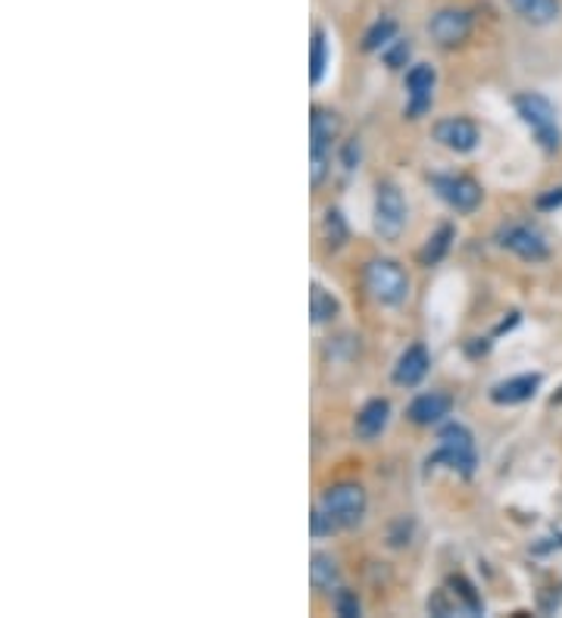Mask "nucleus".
I'll use <instances>...</instances> for the list:
<instances>
[{"label": "nucleus", "instance_id": "obj_1", "mask_svg": "<svg viewBox=\"0 0 562 618\" xmlns=\"http://www.w3.org/2000/svg\"><path fill=\"white\" fill-rule=\"evenodd\" d=\"M363 285H366L368 297L382 307H400L410 297V278L403 272V265L394 260H368L363 269Z\"/></svg>", "mask_w": 562, "mask_h": 618}, {"label": "nucleus", "instance_id": "obj_2", "mask_svg": "<svg viewBox=\"0 0 562 618\" xmlns=\"http://www.w3.org/2000/svg\"><path fill=\"white\" fill-rule=\"evenodd\" d=\"M437 463L450 465L463 478H472V475H476V441H472V431H469L466 425L450 421V425L441 428V435H437V450L429 456V465Z\"/></svg>", "mask_w": 562, "mask_h": 618}, {"label": "nucleus", "instance_id": "obj_3", "mask_svg": "<svg viewBox=\"0 0 562 618\" xmlns=\"http://www.w3.org/2000/svg\"><path fill=\"white\" fill-rule=\"evenodd\" d=\"M516 112L522 116V122L531 129V134L538 138V144H541L543 151H560L562 144V132H560V119H557V110H553V104L543 97V94H535V91H528V94H519L516 100Z\"/></svg>", "mask_w": 562, "mask_h": 618}, {"label": "nucleus", "instance_id": "obj_4", "mask_svg": "<svg viewBox=\"0 0 562 618\" xmlns=\"http://www.w3.org/2000/svg\"><path fill=\"white\" fill-rule=\"evenodd\" d=\"M341 134V116L325 107H313L309 116V178L313 185H323L328 173V159H331V144Z\"/></svg>", "mask_w": 562, "mask_h": 618}, {"label": "nucleus", "instance_id": "obj_5", "mask_svg": "<svg viewBox=\"0 0 562 618\" xmlns=\"http://www.w3.org/2000/svg\"><path fill=\"white\" fill-rule=\"evenodd\" d=\"M319 507L335 519L338 528H356V525L363 522V515H366V507H368L366 490L360 485H353V482L331 485L323 494Z\"/></svg>", "mask_w": 562, "mask_h": 618}, {"label": "nucleus", "instance_id": "obj_6", "mask_svg": "<svg viewBox=\"0 0 562 618\" xmlns=\"http://www.w3.org/2000/svg\"><path fill=\"white\" fill-rule=\"evenodd\" d=\"M375 219V235L382 238V241H397L400 235H403V228H407V200L400 194V188L397 185H382L378 188V194H375V213H372Z\"/></svg>", "mask_w": 562, "mask_h": 618}, {"label": "nucleus", "instance_id": "obj_7", "mask_svg": "<svg viewBox=\"0 0 562 618\" xmlns=\"http://www.w3.org/2000/svg\"><path fill=\"white\" fill-rule=\"evenodd\" d=\"M432 188L456 213H476L481 206V185L469 176H434Z\"/></svg>", "mask_w": 562, "mask_h": 618}, {"label": "nucleus", "instance_id": "obj_8", "mask_svg": "<svg viewBox=\"0 0 562 618\" xmlns=\"http://www.w3.org/2000/svg\"><path fill=\"white\" fill-rule=\"evenodd\" d=\"M497 241L503 250L516 253L525 263H541L550 257V247L543 241V235L535 231L531 225H506V228H500Z\"/></svg>", "mask_w": 562, "mask_h": 618}, {"label": "nucleus", "instance_id": "obj_9", "mask_svg": "<svg viewBox=\"0 0 562 618\" xmlns=\"http://www.w3.org/2000/svg\"><path fill=\"white\" fill-rule=\"evenodd\" d=\"M429 35H432L434 45L459 47L463 41H469V35H472V13L469 10H456V7L437 10L432 23H429Z\"/></svg>", "mask_w": 562, "mask_h": 618}, {"label": "nucleus", "instance_id": "obj_10", "mask_svg": "<svg viewBox=\"0 0 562 618\" xmlns=\"http://www.w3.org/2000/svg\"><path fill=\"white\" fill-rule=\"evenodd\" d=\"M432 134L441 147H447L454 154H472L478 147V141H481L478 126L472 119H466V116H447V119L434 122Z\"/></svg>", "mask_w": 562, "mask_h": 618}, {"label": "nucleus", "instance_id": "obj_11", "mask_svg": "<svg viewBox=\"0 0 562 618\" xmlns=\"http://www.w3.org/2000/svg\"><path fill=\"white\" fill-rule=\"evenodd\" d=\"M434 85H437V72H434L429 63H415V67L407 72V116L410 119H419L425 112L432 110V97H434Z\"/></svg>", "mask_w": 562, "mask_h": 618}, {"label": "nucleus", "instance_id": "obj_12", "mask_svg": "<svg viewBox=\"0 0 562 618\" xmlns=\"http://www.w3.org/2000/svg\"><path fill=\"white\" fill-rule=\"evenodd\" d=\"M450 409H454V400L447 397V394H441V391H429V394H419V397L407 406V419H410L412 425L432 428V425H441V421L447 419Z\"/></svg>", "mask_w": 562, "mask_h": 618}, {"label": "nucleus", "instance_id": "obj_13", "mask_svg": "<svg viewBox=\"0 0 562 618\" xmlns=\"http://www.w3.org/2000/svg\"><path fill=\"white\" fill-rule=\"evenodd\" d=\"M429 366H432L429 350H425L422 344H412V347H407V350L400 354L397 366H394V384H400V388H415L422 378L429 376Z\"/></svg>", "mask_w": 562, "mask_h": 618}, {"label": "nucleus", "instance_id": "obj_14", "mask_svg": "<svg viewBox=\"0 0 562 618\" xmlns=\"http://www.w3.org/2000/svg\"><path fill=\"white\" fill-rule=\"evenodd\" d=\"M538 388H541V376H538V372L506 378V381H500V384L491 388V400H494L497 406H519V403H528V400L535 397Z\"/></svg>", "mask_w": 562, "mask_h": 618}, {"label": "nucleus", "instance_id": "obj_15", "mask_svg": "<svg viewBox=\"0 0 562 618\" xmlns=\"http://www.w3.org/2000/svg\"><path fill=\"white\" fill-rule=\"evenodd\" d=\"M390 421V403L385 397H375L368 400L366 406L360 409V416H356V438L360 441H375L385 428H388Z\"/></svg>", "mask_w": 562, "mask_h": 618}, {"label": "nucleus", "instance_id": "obj_16", "mask_svg": "<svg viewBox=\"0 0 562 618\" xmlns=\"http://www.w3.org/2000/svg\"><path fill=\"white\" fill-rule=\"evenodd\" d=\"M510 10L531 25H550L560 20L562 3L560 0H506Z\"/></svg>", "mask_w": 562, "mask_h": 618}, {"label": "nucleus", "instance_id": "obj_17", "mask_svg": "<svg viewBox=\"0 0 562 618\" xmlns=\"http://www.w3.org/2000/svg\"><path fill=\"white\" fill-rule=\"evenodd\" d=\"M309 581H313V587L323 591V594L338 591V584H341V569H338V562H335L328 552H313V559H309Z\"/></svg>", "mask_w": 562, "mask_h": 618}, {"label": "nucleus", "instance_id": "obj_18", "mask_svg": "<svg viewBox=\"0 0 562 618\" xmlns=\"http://www.w3.org/2000/svg\"><path fill=\"white\" fill-rule=\"evenodd\" d=\"M447 587H450V594L454 599L459 603V613H466V616H478V613H484V603H481V594H478L476 587L463 578V574H454L450 581H447Z\"/></svg>", "mask_w": 562, "mask_h": 618}, {"label": "nucleus", "instance_id": "obj_19", "mask_svg": "<svg viewBox=\"0 0 562 618\" xmlns=\"http://www.w3.org/2000/svg\"><path fill=\"white\" fill-rule=\"evenodd\" d=\"M456 238V228L454 225H441L437 231H434L432 238H429V243H425V250L419 253V260H422V265H437L444 257H447V250H450V243H454Z\"/></svg>", "mask_w": 562, "mask_h": 618}, {"label": "nucleus", "instance_id": "obj_20", "mask_svg": "<svg viewBox=\"0 0 562 618\" xmlns=\"http://www.w3.org/2000/svg\"><path fill=\"white\" fill-rule=\"evenodd\" d=\"M338 312H341L338 300H335L323 285H313V290H309V316H313V322H316V325H325V322H331Z\"/></svg>", "mask_w": 562, "mask_h": 618}, {"label": "nucleus", "instance_id": "obj_21", "mask_svg": "<svg viewBox=\"0 0 562 618\" xmlns=\"http://www.w3.org/2000/svg\"><path fill=\"white\" fill-rule=\"evenodd\" d=\"M325 69H328V35L323 28H316L313 32V45H309V82L313 85L323 82Z\"/></svg>", "mask_w": 562, "mask_h": 618}, {"label": "nucleus", "instance_id": "obj_22", "mask_svg": "<svg viewBox=\"0 0 562 618\" xmlns=\"http://www.w3.org/2000/svg\"><path fill=\"white\" fill-rule=\"evenodd\" d=\"M394 38H397V23L385 16V20H378V23L372 25V28L366 32V38H363V50H368V54L385 50Z\"/></svg>", "mask_w": 562, "mask_h": 618}, {"label": "nucleus", "instance_id": "obj_23", "mask_svg": "<svg viewBox=\"0 0 562 618\" xmlns=\"http://www.w3.org/2000/svg\"><path fill=\"white\" fill-rule=\"evenodd\" d=\"M335 613L341 618H356L363 613L360 596L353 594V591H347V587H338V591H335Z\"/></svg>", "mask_w": 562, "mask_h": 618}, {"label": "nucleus", "instance_id": "obj_24", "mask_svg": "<svg viewBox=\"0 0 562 618\" xmlns=\"http://www.w3.org/2000/svg\"><path fill=\"white\" fill-rule=\"evenodd\" d=\"M410 41H403V38H394L385 50H382V60L388 63L390 69H403L407 67V60H410Z\"/></svg>", "mask_w": 562, "mask_h": 618}, {"label": "nucleus", "instance_id": "obj_25", "mask_svg": "<svg viewBox=\"0 0 562 618\" xmlns=\"http://www.w3.org/2000/svg\"><path fill=\"white\" fill-rule=\"evenodd\" d=\"M429 613L441 618L459 613V603H456L454 594H450V587H447V591H434V594L429 596Z\"/></svg>", "mask_w": 562, "mask_h": 618}, {"label": "nucleus", "instance_id": "obj_26", "mask_svg": "<svg viewBox=\"0 0 562 618\" xmlns=\"http://www.w3.org/2000/svg\"><path fill=\"white\" fill-rule=\"evenodd\" d=\"M325 235H328V243H344L347 225L338 210H328V213H325Z\"/></svg>", "mask_w": 562, "mask_h": 618}, {"label": "nucleus", "instance_id": "obj_27", "mask_svg": "<svg viewBox=\"0 0 562 618\" xmlns=\"http://www.w3.org/2000/svg\"><path fill=\"white\" fill-rule=\"evenodd\" d=\"M309 525H313V537H328V534H335L338 525H335V519L325 512L323 507L313 509V515H309Z\"/></svg>", "mask_w": 562, "mask_h": 618}, {"label": "nucleus", "instance_id": "obj_28", "mask_svg": "<svg viewBox=\"0 0 562 618\" xmlns=\"http://www.w3.org/2000/svg\"><path fill=\"white\" fill-rule=\"evenodd\" d=\"M538 206H541V210H553V206H562V188L550 191V194H543V198L538 200Z\"/></svg>", "mask_w": 562, "mask_h": 618}]
</instances>
